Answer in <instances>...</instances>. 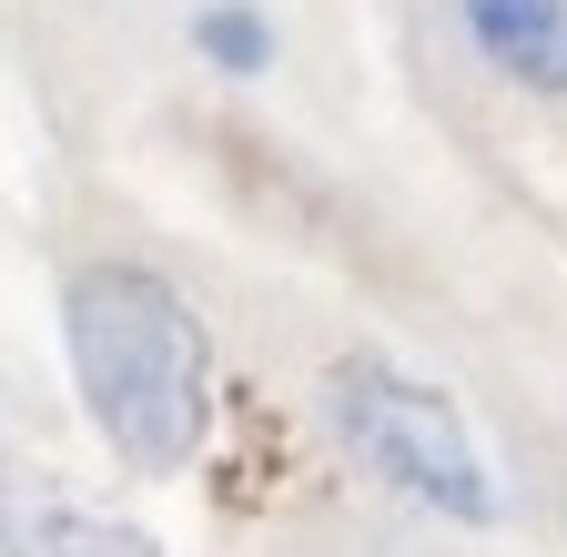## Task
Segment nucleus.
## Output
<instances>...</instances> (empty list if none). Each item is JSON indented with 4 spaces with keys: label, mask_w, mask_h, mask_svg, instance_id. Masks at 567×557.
Instances as JSON below:
<instances>
[{
    "label": "nucleus",
    "mask_w": 567,
    "mask_h": 557,
    "mask_svg": "<svg viewBox=\"0 0 567 557\" xmlns=\"http://www.w3.org/2000/svg\"><path fill=\"white\" fill-rule=\"evenodd\" d=\"M61 344L102 446L132 476L193 466L213 426V334L193 295L153 264H71L61 274Z\"/></svg>",
    "instance_id": "nucleus-1"
},
{
    "label": "nucleus",
    "mask_w": 567,
    "mask_h": 557,
    "mask_svg": "<svg viewBox=\"0 0 567 557\" xmlns=\"http://www.w3.org/2000/svg\"><path fill=\"white\" fill-rule=\"evenodd\" d=\"M324 426L344 436V456L365 466V476H385L395 497L436 507V517H456V527H496L486 446L466 436V415L425 385V375H405V365H385V355H344V365L324 375Z\"/></svg>",
    "instance_id": "nucleus-2"
},
{
    "label": "nucleus",
    "mask_w": 567,
    "mask_h": 557,
    "mask_svg": "<svg viewBox=\"0 0 567 557\" xmlns=\"http://www.w3.org/2000/svg\"><path fill=\"white\" fill-rule=\"evenodd\" d=\"M0 557H163V547L82 497H61L41 466L0 456Z\"/></svg>",
    "instance_id": "nucleus-3"
},
{
    "label": "nucleus",
    "mask_w": 567,
    "mask_h": 557,
    "mask_svg": "<svg viewBox=\"0 0 567 557\" xmlns=\"http://www.w3.org/2000/svg\"><path fill=\"white\" fill-rule=\"evenodd\" d=\"M466 41L517 92H557L567 102V0H466Z\"/></svg>",
    "instance_id": "nucleus-4"
},
{
    "label": "nucleus",
    "mask_w": 567,
    "mask_h": 557,
    "mask_svg": "<svg viewBox=\"0 0 567 557\" xmlns=\"http://www.w3.org/2000/svg\"><path fill=\"white\" fill-rule=\"evenodd\" d=\"M193 51L213 61V72L254 82V72H274V21L254 11V0H224V11H203V21H193Z\"/></svg>",
    "instance_id": "nucleus-5"
}]
</instances>
